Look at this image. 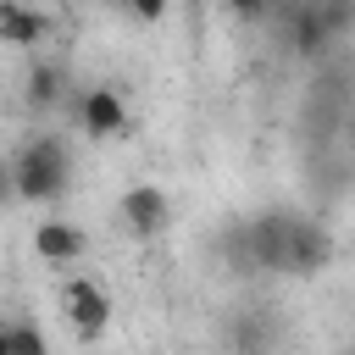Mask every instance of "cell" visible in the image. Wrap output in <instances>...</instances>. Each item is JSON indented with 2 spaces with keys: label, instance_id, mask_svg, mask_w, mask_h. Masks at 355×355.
I'll use <instances>...</instances> for the list:
<instances>
[{
  "label": "cell",
  "instance_id": "cell-5",
  "mask_svg": "<svg viewBox=\"0 0 355 355\" xmlns=\"http://www.w3.org/2000/svg\"><path fill=\"white\" fill-rule=\"evenodd\" d=\"M33 255H39L44 266H72V261L89 255V239H83V227H72V222H39V227H33Z\"/></svg>",
  "mask_w": 355,
  "mask_h": 355
},
{
  "label": "cell",
  "instance_id": "cell-13",
  "mask_svg": "<svg viewBox=\"0 0 355 355\" xmlns=\"http://www.w3.org/2000/svg\"><path fill=\"white\" fill-rule=\"evenodd\" d=\"M6 200H17V194H11V161L0 155V205H6Z\"/></svg>",
  "mask_w": 355,
  "mask_h": 355
},
{
  "label": "cell",
  "instance_id": "cell-8",
  "mask_svg": "<svg viewBox=\"0 0 355 355\" xmlns=\"http://www.w3.org/2000/svg\"><path fill=\"white\" fill-rule=\"evenodd\" d=\"M283 233H288L283 216H261V222L250 227V250H255V261L272 266V272H283Z\"/></svg>",
  "mask_w": 355,
  "mask_h": 355
},
{
  "label": "cell",
  "instance_id": "cell-14",
  "mask_svg": "<svg viewBox=\"0 0 355 355\" xmlns=\"http://www.w3.org/2000/svg\"><path fill=\"white\" fill-rule=\"evenodd\" d=\"M227 6H233L239 17H261V0H227Z\"/></svg>",
  "mask_w": 355,
  "mask_h": 355
},
{
  "label": "cell",
  "instance_id": "cell-4",
  "mask_svg": "<svg viewBox=\"0 0 355 355\" xmlns=\"http://www.w3.org/2000/svg\"><path fill=\"white\" fill-rule=\"evenodd\" d=\"M327 261H333V239L322 227L288 222V233H283V272H322Z\"/></svg>",
  "mask_w": 355,
  "mask_h": 355
},
{
  "label": "cell",
  "instance_id": "cell-3",
  "mask_svg": "<svg viewBox=\"0 0 355 355\" xmlns=\"http://www.w3.org/2000/svg\"><path fill=\"white\" fill-rule=\"evenodd\" d=\"M122 222H128L133 239H155V233H166V222H172V200H166V189H155V183H133V189L122 194Z\"/></svg>",
  "mask_w": 355,
  "mask_h": 355
},
{
  "label": "cell",
  "instance_id": "cell-6",
  "mask_svg": "<svg viewBox=\"0 0 355 355\" xmlns=\"http://www.w3.org/2000/svg\"><path fill=\"white\" fill-rule=\"evenodd\" d=\"M78 116H83V128H89L94 139H122V133H128V105H122L116 89H89V94L78 100Z\"/></svg>",
  "mask_w": 355,
  "mask_h": 355
},
{
  "label": "cell",
  "instance_id": "cell-1",
  "mask_svg": "<svg viewBox=\"0 0 355 355\" xmlns=\"http://www.w3.org/2000/svg\"><path fill=\"white\" fill-rule=\"evenodd\" d=\"M67 172H72V161H67V144H61L55 133L28 139L22 155L11 161V194L44 205V200H55V194L67 189Z\"/></svg>",
  "mask_w": 355,
  "mask_h": 355
},
{
  "label": "cell",
  "instance_id": "cell-10",
  "mask_svg": "<svg viewBox=\"0 0 355 355\" xmlns=\"http://www.w3.org/2000/svg\"><path fill=\"white\" fill-rule=\"evenodd\" d=\"M6 338H11V355H50V344L33 322H6Z\"/></svg>",
  "mask_w": 355,
  "mask_h": 355
},
{
  "label": "cell",
  "instance_id": "cell-15",
  "mask_svg": "<svg viewBox=\"0 0 355 355\" xmlns=\"http://www.w3.org/2000/svg\"><path fill=\"white\" fill-rule=\"evenodd\" d=\"M0 355H11V338H6V322H0Z\"/></svg>",
  "mask_w": 355,
  "mask_h": 355
},
{
  "label": "cell",
  "instance_id": "cell-9",
  "mask_svg": "<svg viewBox=\"0 0 355 355\" xmlns=\"http://www.w3.org/2000/svg\"><path fill=\"white\" fill-rule=\"evenodd\" d=\"M28 100L33 105H55L61 100V72L55 67H33L28 72Z\"/></svg>",
  "mask_w": 355,
  "mask_h": 355
},
{
  "label": "cell",
  "instance_id": "cell-11",
  "mask_svg": "<svg viewBox=\"0 0 355 355\" xmlns=\"http://www.w3.org/2000/svg\"><path fill=\"white\" fill-rule=\"evenodd\" d=\"M322 39H327V22H322L316 11H300V28H294V44H300V50H322Z\"/></svg>",
  "mask_w": 355,
  "mask_h": 355
},
{
  "label": "cell",
  "instance_id": "cell-12",
  "mask_svg": "<svg viewBox=\"0 0 355 355\" xmlns=\"http://www.w3.org/2000/svg\"><path fill=\"white\" fill-rule=\"evenodd\" d=\"M128 6H133V17H139V22H161L172 0H128Z\"/></svg>",
  "mask_w": 355,
  "mask_h": 355
},
{
  "label": "cell",
  "instance_id": "cell-7",
  "mask_svg": "<svg viewBox=\"0 0 355 355\" xmlns=\"http://www.w3.org/2000/svg\"><path fill=\"white\" fill-rule=\"evenodd\" d=\"M39 39H50V17L39 6H28V0H0V44L28 50Z\"/></svg>",
  "mask_w": 355,
  "mask_h": 355
},
{
  "label": "cell",
  "instance_id": "cell-2",
  "mask_svg": "<svg viewBox=\"0 0 355 355\" xmlns=\"http://www.w3.org/2000/svg\"><path fill=\"white\" fill-rule=\"evenodd\" d=\"M61 311H67V322H72V333H78L83 344L111 327V294H105L100 283H89V277H72V283L61 288Z\"/></svg>",
  "mask_w": 355,
  "mask_h": 355
}]
</instances>
